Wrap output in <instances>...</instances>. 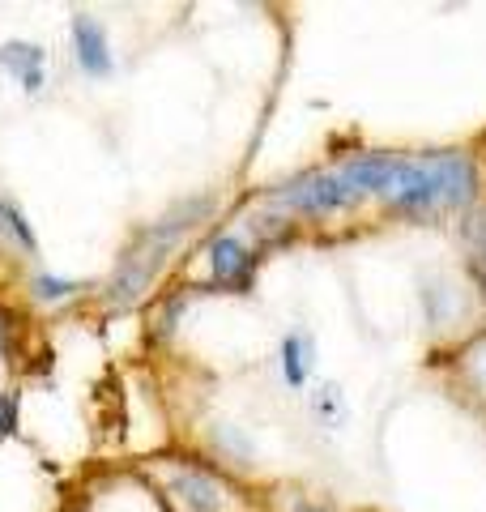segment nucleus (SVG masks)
I'll use <instances>...</instances> for the list:
<instances>
[{"instance_id": "9d476101", "label": "nucleus", "mask_w": 486, "mask_h": 512, "mask_svg": "<svg viewBox=\"0 0 486 512\" xmlns=\"http://www.w3.org/2000/svg\"><path fill=\"white\" fill-rule=\"evenodd\" d=\"M13 423H18V406H13V397L0 393V436H9Z\"/></svg>"}, {"instance_id": "423d86ee", "label": "nucleus", "mask_w": 486, "mask_h": 512, "mask_svg": "<svg viewBox=\"0 0 486 512\" xmlns=\"http://www.w3.org/2000/svg\"><path fill=\"white\" fill-rule=\"evenodd\" d=\"M307 367H312V342H307L303 333H290V338L282 342V372L295 389L307 380Z\"/></svg>"}, {"instance_id": "6e6552de", "label": "nucleus", "mask_w": 486, "mask_h": 512, "mask_svg": "<svg viewBox=\"0 0 486 512\" xmlns=\"http://www.w3.org/2000/svg\"><path fill=\"white\" fill-rule=\"evenodd\" d=\"M312 406H316L320 419H329V423H342V414H346V402H342V393H337L333 384L316 393V402H312Z\"/></svg>"}, {"instance_id": "20e7f679", "label": "nucleus", "mask_w": 486, "mask_h": 512, "mask_svg": "<svg viewBox=\"0 0 486 512\" xmlns=\"http://www.w3.org/2000/svg\"><path fill=\"white\" fill-rule=\"evenodd\" d=\"M171 495H175V504H180L184 512H222V504H226L222 487L209 474H201V470H188V474L175 478Z\"/></svg>"}, {"instance_id": "39448f33", "label": "nucleus", "mask_w": 486, "mask_h": 512, "mask_svg": "<svg viewBox=\"0 0 486 512\" xmlns=\"http://www.w3.org/2000/svg\"><path fill=\"white\" fill-rule=\"evenodd\" d=\"M0 69L9 77H18L26 90H39L47 77V52L35 43H5L0 47Z\"/></svg>"}, {"instance_id": "f03ea898", "label": "nucleus", "mask_w": 486, "mask_h": 512, "mask_svg": "<svg viewBox=\"0 0 486 512\" xmlns=\"http://www.w3.org/2000/svg\"><path fill=\"white\" fill-rule=\"evenodd\" d=\"M209 265H214V278L222 286H235V291H243L256 274V256L243 248L235 235H222L209 244Z\"/></svg>"}, {"instance_id": "f257e3e1", "label": "nucleus", "mask_w": 486, "mask_h": 512, "mask_svg": "<svg viewBox=\"0 0 486 512\" xmlns=\"http://www.w3.org/2000/svg\"><path fill=\"white\" fill-rule=\"evenodd\" d=\"M478 192V171L465 154H423L410 158L405 184L388 205L405 214H435L452 205H469Z\"/></svg>"}, {"instance_id": "0eeeda50", "label": "nucleus", "mask_w": 486, "mask_h": 512, "mask_svg": "<svg viewBox=\"0 0 486 512\" xmlns=\"http://www.w3.org/2000/svg\"><path fill=\"white\" fill-rule=\"evenodd\" d=\"M0 231L18 239L26 252H35V248H39V244H35V231H30V222H26V214H22L13 201H5V197H0Z\"/></svg>"}, {"instance_id": "7ed1b4c3", "label": "nucleus", "mask_w": 486, "mask_h": 512, "mask_svg": "<svg viewBox=\"0 0 486 512\" xmlns=\"http://www.w3.org/2000/svg\"><path fill=\"white\" fill-rule=\"evenodd\" d=\"M73 52H77V64L94 77H107L111 73V43H107V30L94 22V18H73Z\"/></svg>"}, {"instance_id": "1a4fd4ad", "label": "nucleus", "mask_w": 486, "mask_h": 512, "mask_svg": "<svg viewBox=\"0 0 486 512\" xmlns=\"http://www.w3.org/2000/svg\"><path fill=\"white\" fill-rule=\"evenodd\" d=\"M35 291H39V299H64V295H73L77 286H73V282H64V278H39V282H35Z\"/></svg>"}]
</instances>
